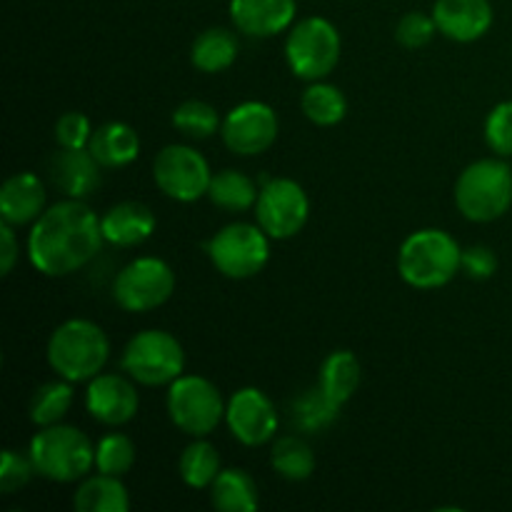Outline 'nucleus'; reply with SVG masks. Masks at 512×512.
<instances>
[{"mask_svg": "<svg viewBox=\"0 0 512 512\" xmlns=\"http://www.w3.org/2000/svg\"><path fill=\"white\" fill-rule=\"evenodd\" d=\"M258 195L260 190L255 185V180L235 168L213 173V180H210L208 188L210 203L220 210H228V213H245V210L255 208Z\"/></svg>", "mask_w": 512, "mask_h": 512, "instance_id": "obj_26", "label": "nucleus"}, {"mask_svg": "<svg viewBox=\"0 0 512 512\" xmlns=\"http://www.w3.org/2000/svg\"><path fill=\"white\" fill-rule=\"evenodd\" d=\"M498 255L488 245H470L463 250V270L473 280H490L498 273Z\"/></svg>", "mask_w": 512, "mask_h": 512, "instance_id": "obj_38", "label": "nucleus"}, {"mask_svg": "<svg viewBox=\"0 0 512 512\" xmlns=\"http://www.w3.org/2000/svg\"><path fill=\"white\" fill-rule=\"evenodd\" d=\"M35 465L30 455L18 453V450H3V463H0V493L13 495L23 490L33 480Z\"/></svg>", "mask_w": 512, "mask_h": 512, "instance_id": "obj_36", "label": "nucleus"}, {"mask_svg": "<svg viewBox=\"0 0 512 512\" xmlns=\"http://www.w3.org/2000/svg\"><path fill=\"white\" fill-rule=\"evenodd\" d=\"M210 503L220 512H253L260 505V490L253 475L245 470H220L215 483L210 485Z\"/></svg>", "mask_w": 512, "mask_h": 512, "instance_id": "obj_25", "label": "nucleus"}, {"mask_svg": "<svg viewBox=\"0 0 512 512\" xmlns=\"http://www.w3.org/2000/svg\"><path fill=\"white\" fill-rule=\"evenodd\" d=\"M45 213V185L35 173L10 175L0 190V218L13 228L33 225Z\"/></svg>", "mask_w": 512, "mask_h": 512, "instance_id": "obj_20", "label": "nucleus"}, {"mask_svg": "<svg viewBox=\"0 0 512 512\" xmlns=\"http://www.w3.org/2000/svg\"><path fill=\"white\" fill-rule=\"evenodd\" d=\"M45 358L58 378L88 383L103 373L110 358V340L93 320L70 318L50 333Z\"/></svg>", "mask_w": 512, "mask_h": 512, "instance_id": "obj_2", "label": "nucleus"}, {"mask_svg": "<svg viewBox=\"0 0 512 512\" xmlns=\"http://www.w3.org/2000/svg\"><path fill=\"white\" fill-rule=\"evenodd\" d=\"M165 408L180 433L190 438H208L225 420L228 403L213 380L203 375H180L168 385Z\"/></svg>", "mask_w": 512, "mask_h": 512, "instance_id": "obj_8", "label": "nucleus"}, {"mask_svg": "<svg viewBox=\"0 0 512 512\" xmlns=\"http://www.w3.org/2000/svg\"><path fill=\"white\" fill-rule=\"evenodd\" d=\"M175 270L165 260L143 255L115 275L113 298L125 313H150L173 298Z\"/></svg>", "mask_w": 512, "mask_h": 512, "instance_id": "obj_10", "label": "nucleus"}, {"mask_svg": "<svg viewBox=\"0 0 512 512\" xmlns=\"http://www.w3.org/2000/svg\"><path fill=\"white\" fill-rule=\"evenodd\" d=\"M270 465L280 478L303 483L315 473V453L300 435H283L270 450Z\"/></svg>", "mask_w": 512, "mask_h": 512, "instance_id": "obj_30", "label": "nucleus"}, {"mask_svg": "<svg viewBox=\"0 0 512 512\" xmlns=\"http://www.w3.org/2000/svg\"><path fill=\"white\" fill-rule=\"evenodd\" d=\"M438 33V25H435L433 13H420V10H413V13L403 15L395 28V40H398L403 48L408 50H418L425 48L430 40L435 38Z\"/></svg>", "mask_w": 512, "mask_h": 512, "instance_id": "obj_35", "label": "nucleus"}, {"mask_svg": "<svg viewBox=\"0 0 512 512\" xmlns=\"http://www.w3.org/2000/svg\"><path fill=\"white\" fill-rule=\"evenodd\" d=\"M103 228L85 200L65 198L45 208L28 233V260L45 278L78 273L103 248Z\"/></svg>", "mask_w": 512, "mask_h": 512, "instance_id": "obj_1", "label": "nucleus"}, {"mask_svg": "<svg viewBox=\"0 0 512 512\" xmlns=\"http://www.w3.org/2000/svg\"><path fill=\"white\" fill-rule=\"evenodd\" d=\"M50 178L58 190H63L68 198L85 200L100 188L103 183V165L93 158L88 148H60L50 158Z\"/></svg>", "mask_w": 512, "mask_h": 512, "instance_id": "obj_18", "label": "nucleus"}, {"mask_svg": "<svg viewBox=\"0 0 512 512\" xmlns=\"http://www.w3.org/2000/svg\"><path fill=\"white\" fill-rule=\"evenodd\" d=\"M300 110L318 128H333L348 115V100L338 85L315 80L300 95Z\"/></svg>", "mask_w": 512, "mask_h": 512, "instance_id": "obj_27", "label": "nucleus"}, {"mask_svg": "<svg viewBox=\"0 0 512 512\" xmlns=\"http://www.w3.org/2000/svg\"><path fill=\"white\" fill-rule=\"evenodd\" d=\"M433 18L448 40L475 43L493 25V5L490 0H435Z\"/></svg>", "mask_w": 512, "mask_h": 512, "instance_id": "obj_17", "label": "nucleus"}, {"mask_svg": "<svg viewBox=\"0 0 512 512\" xmlns=\"http://www.w3.org/2000/svg\"><path fill=\"white\" fill-rule=\"evenodd\" d=\"M220 113L205 100H185L173 110V128L193 140H208L220 133Z\"/></svg>", "mask_w": 512, "mask_h": 512, "instance_id": "obj_32", "label": "nucleus"}, {"mask_svg": "<svg viewBox=\"0 0 512 512\" xmlns=\"http://www.w3.org/2000/svg\"><path fill=\"white\" fill-rule=\"evenodd\" d=\"M455 205L470 223H493L512 205V170L505 158L470 163L455 183Z\"/></svg>", "mask_w": 512, "mask_h": 512, "instance_id": "obj_5", "label": "nucleus"}, {"mask_svg": "<svg viewBox=\"0 0 512 512\" xmlns=\"http://www.w3.org/2000/svg\"><path fill=\"white\" fill-rule=\"evenodd\" d=\"M255 220L273 240H290L303 233L310 218V198L303 185L293 178L263 180Z\"/></svg>", "mask_w": 512, "mask_h": 512, "instance_id": "obj_12", "label": "nucleus"}, {"mask_svg": "<svg viewBox=\"0 0 512 512\" xmlns=\"http://www.w3.org/2000/svg\"><path fill=\"white\" fill-rule=\"evenodd\" d=\"M463 270V250L458 240L440 228H423L403 240L398 253V273L410 288H445Z\"/></svg>", "mask_w": 512, "mask_h": 512, "instance_id": "obj_3", "label": "nucleus"}, {"mask_svg": "<svg viewBox=\"0 0 512 512\" xmlns=\"http://www.w3.org/2000/svg\"><path fill=\"white\" fill-rule=\"evenodd\" d=\"M138 450L135 443L123 433H108L95 443V470L105 475L123 478L133 470Z\"/></svg>", "mask_w": 512, "mask_h": 512, "instance_id": "obj_33", "label": "nucleus"}, {"mask_svg": "<svg viewBox=\"0 0 512 512\" xmlns=\"http://www.w3.org/2000/svg\"><path fill=\"white\" fill-rule=\"evenodd\" d=\"M240 40L228 28H208L193 40L190 48V63L200 73H223L238 60Z\"/></svg>", "mask_w": 512, "mask_h": 512, "instance_id": "obj_24", "label": "nucleus"}, {"mask_svg": "<svg viewBox=\"0 0 512 512\" xmlns=\"http://www.w3.org/2000/svg\"><path fill=\"white\" fill-rule=\"evenodd\" d=\"M290 413H293L295 428L313 435V433H320V430L330 428V425L338 420L340 405H335L333 400L325 395V390L320 388V385H315V388L305 390V393H300L298 398L293 400Z\"/></svg>", "mask_w": 512, "mask_h": 512, "instance_id": "obj_31", "label": "nucleus"}, {"mask_svg": "<svg viewBox=\"0 0 512 512\" xmlns=\"http://www.w3.org/2000/svg\"><path fill=\"white\" fill-rule=\"evenodd\" d=\"M93 130L88 115L80 110H68L55 120V143L58 148H88Z\"/></svg>", "mask_w": 512, "mask_h": 512, "instance_id": "obj_37", "label": "nucleus"}, {"mask_svg": "<svg viewBox=\"0 0 512 512\" xmlns=\"http://www.w3.org/2000/svg\"><path fill=\"white\" fill-rule=\"evenodd\" d=\"M120 365L125 375L145 388L170 385L185 373L183 343L168 330H140L125 343Z\"/></svg>", "mask_w": 512, "mask_h": 512, "instance_id": "obj_7", "label": "nucleus"}, {"mask_svg": "<svg viewBox=\"0 0 512 512\" xmlns=\"http://www.w3.org/2000/svg\"><path fill=\"white\" fill-rule=\"evenodd\" d=\"M278 408L260 388H240L230 395L225 408V425L238 443L260 448L278 433Z\"/></svg>", "mask_w": 512, "mask_h": 512, "instance_id": "obj_14", "label": "nucleus"}, {"mask_svg": "<svg viewBox=\"0 0 512 512\" xmlns=\"http://www.w3.org/2000/svg\"><path fill=\"white\" fill-rule=\"evenodd\" d=\"M153 180L165 198L175 203H195L208 195L213 170L203 153L190 145H165L153 160Z\"/></svg>", "mask_w": 512, "mask_h": 512, "instance_id": "obj_11", "label": "nucleus"}, {"mask_svg": "<svg viewBox=\"0 0 512 512\" xmlns=\"http://www.w3.org/2000/svg\"><path fill=\"white\" fill-rule=\"evenodd\" d=\"M73 508L78 512H128L130 493L123 485V478L105 473L90 475L75 488Z\"/></svg>", "mask_w": 512, "mask_h": 512, "instance_id": "obj_22", "label": "nucleus"}, {"mask_svg": "<svg viewBox=\"0 0 512 512\" xmlns=\"http://www.w3.org/2000/svg\"><path fill=\"white\" fill-rule=\"evenodd\" d=\"M85 410L90 418L108 428L130 423L140 410V395L130 375L100 373L88 380L85 390Z\"/></svg>", "mask_w": 512, "mask_h": 512, "instance_id": "obj_15", "label": "nucleus"}, {"mask_svg": "<svg viewBox=\"0 0 512 512\" xmlns=\"http://www.w3.org/2000/svg\"><path fill=\"white\" fill-rule=\"evenodd\" d=\"M20 258V245L15 228L8 223H0V273L10 275L13 273L15 263Z\"/></svg>", "mask_w": 512, "mask_h": 512, "instance_id": "obj_39", "label": "nucleus"}, {"mask_svg": "<svg viewBox=\"0 0 512 512\" xmlns=\"http://www.w3.org/2000/svg\"><path fill=\"white\" fill-rule=\"evenodd\" d=\"M278 130V113L268 103L245 100L223 118L220 138L230 153L240 155V158H255L273 148V143L278 140Z\"/></svg>", "mask_w": 512, "mask_h": 512, "instance_id": "obj_13", "label": "nucleus"}, {"mask_svg": "<svg viewBox=\"0 0 512 512\" xmlns=\"http://www.w3.org/2000/svg\"><path fill=\"white\" fill-rule=\"evenodd\" d=\"M295 0H230L235 30L250 38H275L295 25Z\"/></svg>", "mask_w": 512, "mask_h": 512, "instance_id": "obj_16", "label": "nucleus"}, {"mask_svg": "<svg viewBox=\"0 0 512 512\" xmlns=\"http://www.w3.org/2000/svg\"><path fill=\"white\" fill-rule=\"evenodd\" d=\"M360 380H363V365L353 350H333L320 365L318 385L340 408L348 400H353V395L360 388Z\"/></svg>", "mask_w": 512, "mask_h": 512, "instance_id": "obj_23", "label": "nucleus"}, {"mask_svg": "<svg viewBox=\"0 0 512 512\" xmlns=\"http://www.w3.org/2000/svg\"><path fill=\"white\" fill-rule=\"evenodd\" d=\"M485 143L500 158H512V100L498 103L485 118Z\"/></svg>", "mask_w": 512, "mask_h": 512, "instance_id": "obj_34", "label": "nucleus"}, {"mask_svg": "<svg viewBox=\"0 0 512 512\" xmlns=\"http://www.w3.org/2000/svg\"><path fill=\"white\" fill-rule=\"evenodd\" d=\"M100 228H103L105 243L115 245V248H135V245L153 238L158 218L145 203L123 200V203L105 210L103 218H100Z\"/></svg>", "mask_w": 512, "mask_h": 512, "instance_id": "obj_19", "label": "nucleus"}, {"mask_svg": "<svg viewBox=\"0 0 512 512\" xmlns=\"http://www.w3.org/2000/svg\"><path fill=\"white\" fill-rule=\"evenodd\" d=\"M28 455L35 473L50 483H80L95 468V445L73 425H48L33 435Z\"/></svg>", "mask_w": 512, "mask_h": 512, "instance_id": "obj_4", "label": "nucleus"}, {"mask_svg": "<svg viewBox=\"0 0 512 512\" xmlns=\"http://www.w3.org/2000/svg\"><path fill=\"white\" fill-rule=\"evenodd\" d=\"M210 263L223 278L250 280L270 260V235L253 223H228L205 243Z\"/></svg>", "mask_w": 512, "mask_h": 512, "instance_id": "obj_9", "label": "nucleus"}, {"mask_svg": "<svg viewBox=\"0 0 512 512\" xmlns=\"http://www.w3.org/2000/svg\"><path fill=\"white\" fill-rule=\"evenodd\" d=\"M223 470L220 463V453L213 443H208L205 438H195L188 448L180 453L178 460V473L188 488L193 490H210V485L215 483V478Z\"/></svg>", "mask_w": 512, "mask_h": 512, "instance_id": "obj_29", "label": "nucleus"}, {"mask_svg": "<svg viewBox=\"0 0 512 512\" xmlns=\"http://www.w3.org/2000/svg\"><path fill=\"white\" fill-rule=\"evenodd\" d=\"M285 63L300 80H325L340 63L343 40L328 18L310 15L295 23L285 38Z\"/></svg>", "mask_w": 512, "mask_h": 512, "instance_id": "obj_6", "label": "nucleus"}, {"mask_svg": "<svg viewBox=\"0 0 512 512\" xmlns=\"http://www.w3.org/2000/svg\"><path fill=\"white\" fill-rule=\"evenodd\" d=\"M88 150L103 168L115 170L135 163L140 155V135L133 125L108 120L93 130Z\"/></svg>", "mask_w": 512, "mask_h": 512, "instance_id": "obj_21", "label": "nucleus"}, {"mask_svg": "<svg viewBox=\"0 0 512 512\" xmlns=\"http://www.w3.org/2000/svg\"><path fill=\"white\" fill-rule=\"evenodd\" d=\"M75 400L73 383L65 378L50 380L43 383L40 388H35V393L30 395L28 413L33 420L35 428H48V425L63 423L65 415L70 413Z\"/></svg>", "mask_w": 512, "mask_h": 512, "instance_id": "obj_28", "label": "nucleus"}]
</instances>
